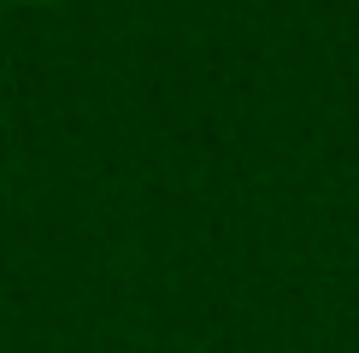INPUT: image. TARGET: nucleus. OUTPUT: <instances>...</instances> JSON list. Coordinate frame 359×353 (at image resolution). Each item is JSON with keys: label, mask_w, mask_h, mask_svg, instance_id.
Listing matches in <instances>:
<instances>
[{"label": "nucleus", "mask_w": 359, "mask_h": 353, "mask_svg": "<svg viewBox=\"0 0 359 353\" xmlns=\"http://www.w3.org/2000/svg\"><path fill=\"white\" fill-rule=\"evenodd\" d=\"M18 6H48V0H18Z\"/></svg>", "instance_id": "obj_1"}]
</instances>
